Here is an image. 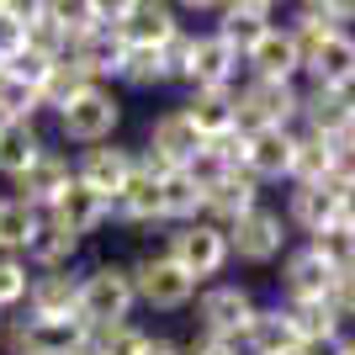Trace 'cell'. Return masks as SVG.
<instances>
[{"label":"cell","instance_id":"13","mask_svg":"<svg viewBox=\"0 0 355 355\" xmlns=\"http://www.w3.org/2000/svg\"><path fill=\"white\" fill-rule=\"evenodd\" d=\"M138 170V154L122 144H96V148H80V159H74V180L80 186H90L96 196H106V202H117V191L133 180Z\"/></svg>","mask_w":355,"mask_h":355},{"label":"cell","instance_id":"35","mask_svg":"<svg viewBox=\"0 0 355 355\" xmlns=\"http://www.w3.org/2000/svg\"><path fill=\"white\" fill-rule=\"evenodd\" d=\"M37 218H43V212H32L27 202L0 196V254H21L27 250V239L37 234Z\"/></svg>","mask_w":355,"mask_h":355},{"label":"cell","instance_id":"31","mask_svg":"<svg viewBox=\"0 0 355 355\" xmlns=\"http://www.w3.org/2000/svg\"><path fill=\"white\" fill-rule=\"evenodd\" d=\"M43 148L48 144H43V133H37V122H0V175L16 180Z\"/></svg>","mask_w":355,"mask_h":355},{"label":"cell","instance_id":"16","mask_svg":"<svg viewBox=\"0 0 355 355\" xmlns=\"http://www.w3.org/2000/svg\"><path fill=\"white\" fill-rule=\"evenodd\" d=\"M334 276H340V270L329 266L324 254H313L308 244H302V250H286V260H282V292H286V302H329Z\"/></svg>","mask_w":355,"mask_h":355},{"label":"cell","instance_id":"22","mask_svg":"<svg viewBox=\"0 0 355 355\" xmlns=\"http://www.w3.org/2000/svg\"><path fill=\"white\" fill-rule=\"evenodd\" d=\"M112 218L128 223V228H154V223H164V186L159 175H148V170H133V180L117 191V202H112Z\"/></svg>","mask_w":355,"mask_h":355},{"label":"cell","instance_id":"43","mask_svg":"<svg viewBox=\"0 0 355 355\" xmlns=\"http://www.w3.org/2000/svg\"><path fill=\"white\" fill-rule=\"evenodd\" d=\"M324 11H329V21L340 32H350V21H355V0H324Z\"/></svg>","mask_w":355,"mask_h":355},{"label":"cell","instance_id":"39","mask_svg":"<svg viewBox=\"0 0 355 355\" xmlns=\"http://www.w3.org/2000/svg\"><path fill=\"white\" fill-rule=\"evenodd\" d=\"M27 286H32V270L21 254H0V318L11 308H27Z\"/></svg>","mask_w":355,"mask_h":355},{"label":"cell","instance_id":"34","mask_svg":"<svg viewBox=\"0 0 355 355\" xmlns=\"http://www.w3.org/2000/svg\"><path fill=\"white\" fill-rule=\"evenodd\" d=\"M80 90H90V74L80 69L69 53H64V59L48 69V80H43V112H53V117H59V112L80 96Z\"/></svg>","mask_w":355,"mask_h":355},{"label":"cell","instance_id":"42","mask_svg":"<svg viewBox=\"0 0 355 355\" xmlns=\"http://www.w3.org/2000/svg\"><path fill=\"white\" fill-rule=\"evenodd\" d=\"M334 186H355V138H334V170H329Z\"/></svg>","mask_w":355,"mask_h":355},{"label":"cell","instance_id":"27","mask_svg":"<svg viewBox=\"0 0 355 355\" xmlns=\"http://www.w3.org/2000/svg\"><path fill=\"white\" fill-rule=\"evenodd\" d=\"M80 254V239L64 228V223L53 218H37V234L27 239V250H21V260H27L32 270H69V260Z\"/></svg>","mask_w":355,"mask_h":355},{"label":"cell","instance_id":"12","mask_svg":"<svg viewBox=\"0 0 355 355\" xmlns=\"http://www.w3.org/2000/svg\"><path fill=\"white\" fill-rule=\"evenodd\" d=\"M239 74H244V59L223 43L218 32H196L191 43V64H186V90H234Z\"/></svg>","mask_w":355,"mask_h":355},{"label":"cell","instance_id":"15","mask_svg":"<svg viewBox=\"0 0 355 355\" xmlns=\"http://www.w3.org/2000/svg\"><path fill=\"white\" fill-rule=\"evenodd\" d=\"M180 27H186L180 11H175V6H164V0H122L117 32H122V43H128V48H164Z\"/></svg>","mask_w":355,"mask_h":355},{"label":"cell","instance_id":"26","mask_svg":"<svg viewBox=\"0 0 355 355\" xmlns=\"http://www.w3.org/2000/svg\"><path fill=\"white\" fill-rule=\"evenodd\" d=\"M180 112L191 117V128H196L202 138H228V133H239L234 90H186Z\"/></svg>","mask_w":355,"mask_h":355},{"label":"cell","instance_id":"1","mask_svg":"<svg viewBox=\"0 0 355 355\" xmlns=\"http://www.w3.org/2000/svg\"><path fill=\"white\" fill-rule=\"evenodd\" d=\"M138 292H133V270L117 260H96L80 276V318L90 329H112V324H133Z\"/></svg>","mask_w":355,"mask_h":355},{"label":"cell","instance_id":"48","mask_svg":"<svg viewBox=\"0 0 355 355\" xmlns=\"http://www.w3.org/2000/svg\"><path fill=\"white\" fill-rule=\"evenodd\" d=\"M0 340H6V318H0Z\"/></svg>","mask_w":355,"mask_h":355},{"label":"cell","instance_id":"45","mask_svg":"<svg viewBox=\"0 0 355 355\" xmlns=\"http://www.w3.org/2000/svg\"><path fill=\"white\" fill-rule=\"evenodd\" d=\"M144 355H186V345H175V340H148Z\"/></svg>","mask_w":355,"mask_h":355},{"label":"cell","instance_id":"14","mask_svg":"<svg viewBox=\"0 0 355 355\" xmlns=\"http://www.w3.org/2000/svg\"><path fill=\"white\" fill-rule=\"evenodd\" d=\"M212 16H218V21H212V32H218L223 43L244 59V53H250V48L260 43L270 27H276V16H282V11H276L270 0H228V6H218Z\"/></svg>","mask_w":355,"mask_h":355},{"label":"cell","instance_id":"29","mask_svg":"<svg viewBox=\"0 0 355 355\" xmlns=\"http://www.w3.org/2000/svg\"><path fill=\"white\" fill-rule=\"evenodd\" d=\"M239 345H244V355H292L297 350V334H292L286 308H282V302H276V308H260Z\"/></svg>","mask_w":355,"mask_h":355},{"label":"cell","instance_id":"9","mask_svg":"<svg viewBox=\"0 0 355 355\" xmlns=\"http://www.w3.org/2000/svg\"><path fill=\"white\" fill-rule=\"evenodd\" d=\"M11 355H80L90 350V324L85 318H21L6 329Z\"/></svg>","mask_w":355,"mask_h":355},{"label":"cell","instance_id":"23","mask_svg":"<svg viewBox=\"0 0 355 355\" xmlns=\"http://www.w3.org/2000/svg\"><path fill=\"white\" fill-rule=\"evenodd\" d=\"M302 74H308V85L324 90H355V32H334L318 53H308Z\"/></svg>","mask_w":355,"mask_h":355},{"label":"cell","instance_id":"21","mask_svg":"<svg viewBox=\"0 0 355 355\" xmlns=\"http://www.w3.org/2000/svg\"><path fill=\"white\" fill-rule=\"evenodd\" d=\"M260 207V186H254L244 170H234V175H223L207 186V202H202V218L218 223V228H234L239 218H250V212Z\"/></svg>","mask_w":355,"mask_h":355},{"label":"cell","instance_id":"20","mask_svg":"<svg viewBox=\"0 0 355 355\" xmlns=\"http://www.w3.org/2000/svg\"><path fill=\"white\" fill-rule=\"evenodd\" d=\"M286 228H302V234H318L329 223H340V186L324 180V186H292L286 191Z\"/></svg>","mask_w":355,"mask_h":355},{"label":"cell","instance_id":"2","mask_svg":"<svg viewBox=\"0 0 355 355\" xmlns=\"http://www.w3.org/2000/svg\"><path fill=\"white\" fill-rule=\"evenodd\" d=\"M234 117L239 133H266V128H282L297 133L302 122V85H266V80H239L234 85Z\"/></svg>","mask_w":355,"mask_h":355},{"label":"cell","instance_id":"5","mask_svg":"<svg viewBox=\"0 0 355 355\" xmlns=\"http://www.w3.org/2000/svg\"><path fill=\"white\" fill-rule=\"evenodd\" d=\"M254 292L244 282H212L196 292V334H212V340H244V329L254 324Z\"/></svg>","mask_w":355,"mask_h":355},{"label":"cell","instance_id":"44","mask_svg":"<svg viewBox=\"0 0 355 355\" xmlns=\"http://www.w3.org/2000/svg\"><path fill=\"white\" fill-rule=\"evenodd\" d=\"M340 223L355 228V186H340Z\"/></svg>","mask_w":355,"mask_h":355},{"label":"cell","instance_id":"46","mask_svg":"<svg viewBox=\"0 0 355 355\" xmlns=\"http://www.w3.org/2000/svg\"><path fill=\"white\" fill-rule=\"evenodd\" d=\"M350 138H355V90H350Z\"/></svg>","mask_w":355,"mask_h":355},{"label":"cell","instance_id":"8","mask_svg":"<svg viewBox=\"0 0 355 355\" xmlns=\"http://www.w3.org/2000/svg\"><path fill=\"white\" fill-rule=\"evenodd\" d=\"M286 239H292L286 218L260 202L250 218H239L228 228V254L244 260V266H276V260H286Z\"/></svg>","mask_w":355,"mask_h":355},{"label":"cell","instance_id":"24","mask_svg":"<svg viewBox=\"0 0 355 355\" xmlns=\"http://www.w3.org/2000/svg\"><path fill=\"white\" fill-rule=\"evenodd\" d=\"M69 59L90 74V85H112V80H122L128 43H122V32H90L85 43H74V48H69Z\"/></svg>","mask_w":355,"mask_h":355},{"label":"cell","instance_id":"19","mask_svg":"<svg viewBox=\"0 0 355 355\" xmlns=\"http://www.w3.org/2000/svg\"><path fill=\"white\" fill-rule=\"evenodd\" d=\"M27 318H80V276L74 270H37L27 286Z\"/></svg>","mask_w":355,"mask_h":355},{"label":"cell","instance_id":"40","mask_svg":"<svg viewBox=\"0 0 355 355\" xmlns=\"http://www.w3.org/2000/svg\"><path fill=\"white\" fill-rule=\"evenodd\" d=\"M191 43H196V32H191V27H180L175 37H170V43L159 48V53H164V69H170V80H180V85H186V64H191Z\"/></svg>","mask_w":355,"mask_h":355},{"label":"cell","instance_id":"30","mask_svg":"<svg viewBox=\"0 0 355 355\" xmlns=\"http://www.w3.org/2000/svg\"><path fill=\"white\" fill-rule=\"evenodd\" d=\"M159 186H164V223H170V228H180V223H196V218H202L207 186H202L191 170H170V175H159Z\"/></svg>","mask_w":355,"mask_h":355},{"label":"cell","instance_id":"49","mask_svg":"<svg viewBox=\"0 0 355 355\" xmlns=\"http://www.w3.org/2000/svg\"><path fill=\"white\" fill-rule=\"evenodd\" d=\"M80 355H96V350H80Z\"/></svg>","mask_w":355,"mask_h":355},{"label":"cell","instance_id":"28","mask_svg":"<svg viewBox=\"0 0 355 355\" xmlns=\"http://www.w3.org/2000/svg\"><path fill=\"white\" fill-rule=\"evenodd\" d=\"M286 318H292V334H297V350H313V345H340L345 340V324L329 302H282Z\"/></svg>","mask_w":355,"mask_h":355},{"label":"cell","instance_id":"25","mask_svg":"<svg viewBox=\"0 0 355 355\" xmlns=\"http://www.w3.org/2000/svg\"><path fill=\"white\" fill-rule=\"evenodd\" d=\"M43 218H53V223H64L74 239H85V234H96L106 218H112V202L106 196H96L90 186H80V180H69V191L53 202V212H43Z\"/></svg>","mask_w":355,"mask_h":355},{"label":"cell","instance_id":"3","mask_svg":"<svg viewBox=\"0 0 355 355\" xmlns=\"http://www.w3.org/2000/svg\"><path fill=\"white\" fill-rule=\"evenodd\" d=\"M164 254H170L196 286L223 276V266L234 260V254H228V228H218V223H207V218L170 228V234H164Z\"/></svg>","mask_w":355,"mask_h":355},{"label":"cell","instance_id":"36","mask_svg":"<svg viewBox=\"0 0 355 355\" xmlns=\"http://www.w3.org/2000/svg\"><path fill=\"white\" fill-rule=\"evenodd\" d=\"M122 85H133V90H154V85H170V69H164V53H159V48H128V64H122Z\"/></svg>","mask_w":355,"mask_h":355},{"label":"cell","instance_id":"50","mask_svg":"<svg viewBox=\"0 0 355 355\" xmlns=\"http://www.w3.org/2000/svg\"><path fill=\"white\" fill-rule=\"evenodd\" d=\"M292 355H302V350H292Z\"/></svg>","mask_w":355,"mask_h":355},{"label":"cell","instance_id":"17","mask_svg":"<svg viewBox=\"0 0 355 355\" xmlns=\"http://www.w3.org/2000/svg\"><path fill=\"white\" fill-rule=\"evenodd\" d=\"M292 154H297V133H282V128L250 133L244 138V175H250L254 186L292 180Z\"/></svg>","mask_w":355,"mask_h":355},{"label":"cell","instance_id":"32","mask_svg":"<svg viewBox=\"0 0 355 355\" xmlns=\"http://www.w3.org/2000/svg\"><path fill=\"white\" fill-rule=\"evenodd\" d=\"M329 170H334V144L313 133H297V154H292V180L286 186H324Z\"/></svg>","mask_w":355,"mask_h":355},{"label":"cell","instance_id":"38","mask_svg":"<svg viewBox=\"0 0 355 355\" xmlns=\"http://www.w3.org/2000/svg\"><path fill=\"white\" fill-rule=\"evenodd\" d=\"M313 254H324L334 270H350L355 266V228H345V223H329V228H318V234L308 239Z\"/></svg>","mask_w":355,"mask_h":355},{"label":"cell","instance_id":"47","mask_svg":"<svg viewBox=\"0 0 355 355\" xmlns=\"http://www.w3.org/2000/svg\"><path fill=\"white\" fill-rule=\"evenodd\" d=\"M340 355H355V340H345V345H340Z\"/></svg>","mask_w":355,"mask_h":355},{"label":"cell","instance_id":"33","mask_svg":"<svg viewBox=\"0 0 355 355\" xmlns=\"http://www.w3.org/2000/svg\"><path fill=\"white\" fill-rule=\"evenodd\" d=\"M37 112H43V90L0 64V122H37Z\"/></svg>","mask_w":355,"mask_h":355},{"label":"cell","instance_id":"10","mask_svg":"<svg viewBox=\"0 0 355 355\" xmlns=\"http://www.w3.org/2000/svg\"><path fill=\"white\" fill-rule=\"evenodd\" d=\"M69 180H74L69 154H59V148H43V154H37V159H32L27 170L11 180V196H16V202H27L32 212H53V202L69 191Z\"/></svg>","mask_w":355,"mask_h":355},{"label":"cell","instance_id":"41","mask_svg":"<svg viewBox=\"0 0 355 355\" xmlns=\"http://www.w3.org/2000/svg\"><path fill=\"white\" fill-rule=\"evenodd\" d=\"M329 308L340 313V324H355V266L334 276V292H329Z\"/></svg>","mask_w":355,"mask_h":355},{"label":"cell","instance_id":"37","mask_svg":"<svg viewBox=\"0 0 355 355\" xmlns=\"http://www.w3.org/2000/svg\"><path fill=\"white\" fill-rule=\"evenodd\" d=\"M148 329L138 324H112V329H90V350L96 355H144L148 350Z\"/></svg>","mask_w":355,"mask_h":355},{"label":"cell","instance_id":"7","mask_svg":"<svg viewBox=\"0 0 355 355\" xmlns=\"http://www.w3.org/2000/svg\"><path fill=\"white\" fill-rule=\"evenodd\" d=\"M133 292H138V302L144 308H154V313H180V308H191L196 302V282L186 276V270L170 260V254H144V260H133Z\"/></svg>","mask_w":355,"mask_h":355},{"label":"cell","instance_id":"11","mask_svg":"<svg viewBox=\"0 0 355 355\" xmlns=\"http://www.w3.org/2000/svg\"><path fill=\"white\" fill-rule=\"evenodd\" d=\"M244 80H266V85H297L302 80V53H297V37L286 32V21H276L244 53Z\"/></svg>","mask_w":355,"mask_h":355},{"label":"cell","instance_id":"4","mask_svg":"<svg viewBox=\"0 0 355 355\" xmlns=\"http://www.w3.org/2000/svg\"><path fill=\"white\" fill-rule=\"evenodd\" d=\"M122 128V96L112 85H90L80 90L69 106L59 112V133L64 144H80V148H96V144H112V133Z\"/></svg>","mask_w":355,"mask_h":355},{"label":"cell","instance_id":"6","mask_svg":"<svg viewBox=\"0 0 355 355\" xmlns=\"http://www.w3.org/2000/svg\"><path fill=\"white\" fill-rule=\"evenodd\" d=\"M202 144H207V138L191 128V117H186L180 106H170V112H159L154 128H148V144H144V154H138V170H148V175L191 170V159L202 154Z\"/></svg>","mask_w":355,"mask_h":355},{"label":"cell","instance_id":"18","mask_svg":"<svg viewBox=\"0 0 355 355\" xmlns=\"http://www.w3.org/2000/svg\"><path fill=\"white\" fill-rule=\"evenodd\" d=\"M297 133H313V138H324V144L350 138V90L302 85V128Z\"/></svg>","mask_w":355,"mask_h":355}]
</instances>
